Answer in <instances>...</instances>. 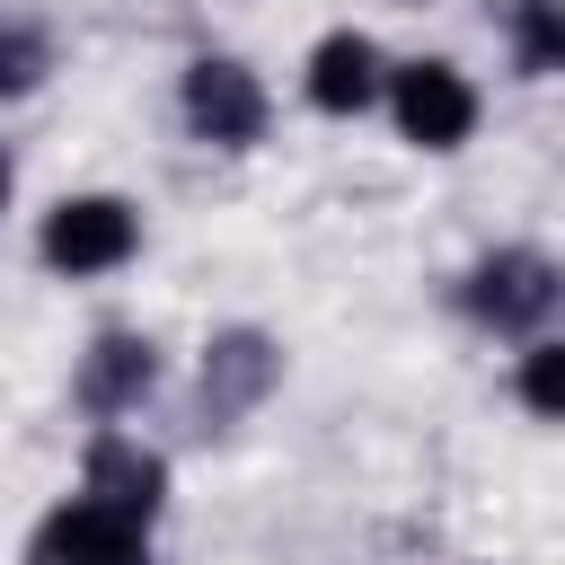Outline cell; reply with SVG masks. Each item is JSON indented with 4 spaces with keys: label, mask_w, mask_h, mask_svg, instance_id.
Returning <instances> with one entry per match:
<instances>
[{
    "label": "cell",
    "mask_w": 565,
    "mask_h": 565,
    "mask_svg": "<svg viewBox=\"0 0 565 565\" xmlns=\"http://www.w3.org/2000/svg\"><path fill=\"white\" fill-rule=\"evenodd\" d=\"M141 556H150V521H132L97 494L53 503L26 539V565H141Z\"/></svg>",
    "instance_id": "obj_1"
},
{
    "label": "cell",
    "mask_w": 565,
    "mask_h": 565,
    "mask_svg": "<svg viewBox=\"0 0 565 565\" xmlns=\"http://www.w3.org/2000/svg\"><path fill=\"white\" fill-rule=\"evenodd\" d=\"M141 247V212L124 194H71L44 212V265L53 274H115Z\"/></svg>",
    "instance_id": "obj_2"
},
{
    "label": "cell",
    "mask_w": 565,
    "mask_h": 565,
    "mask_svg": "<svg viewBox=\"0 0 565 565\" xmlns=\"http://www.w3.org/2000/svg\"><path fill=\"white\" fill-rule=\"evenodd\" d=\"M185 124H194V141H212V150H247V141H265V79L247 71V62H230V53H203V62H185Z\"/></svg>",
    "instance_id": "obj_3"
},
{
    "label": "cell",
    "mask_w": 565,
    "mask_h": 565,
    "mask_svg": "<svg viewBox=\"0 0 565 565\" xmlns=\"http://www.w3.org/2000/svg\"><path fill=\"white\" fill-rule=\"evenodd\" d=\"M459 300H468V318H486L494 335H530V327L556 309V256H539V247H494V256L459 282Z\"/></svg>",
    "instance_id": "obj_4"
},
{
    "label": "cell",
    "mask_w": 565,
    "mask_h": 565,
    "mask_svg": "<svg viewBox=\"0 0 565 565\" xmlns=\"http://www.w3.org/2000/svg\"><path fill=\"white\" fill-rule=\"evenodd\" d=\"M380 97L397 106V132H406L415 150H459V141L477 132V88H468L450 62H406V71H388Z\"/></svg>",
    "instance_id": "obj_5"
},
{
    "label": "cell",
    "mask_w": 565,
    "mask_h": 565,
    "mask_svg": "<svg viewBox=\"0 0 565 565\" xmlns=\"http://www.w3.org/2000/svg\"><path fill=\"white\" fill-rule=\"evenodd\" d=\"M150 388H159V344H150V335L106 327V335L79 353V406H88V415H132Z\"/></svg>",
    "instance_id": "obj_6"
},
{
    "label": "cell",
    "mask_w": 565,
    "mask_h": 565,
    "mask_svg": "<svg viewBox=\"0 0 565 565\" xmlns=\"http://www.w3.org/2000/svg\"><path fill=\"white\" fill-rule=\"evenodd\" d=\"M274 380H282V353H274V335H256V327H230V335H212V344H203V415H212V424L247 415V406H256Z\"/></svg>",
    "instance_id": "obj_7"
},
{
    "label": "cell",
    "mask_w": 565,
    "mask_h": 565,
    "mask_svg": "<svg viewBox=\"0 0 565 565\" xmlns=\"http://www.w3.org/2000/svg\"><path fill=\"white\" fill-rule=\"evenodd\" d=\"M79 494H97V503H115V512L150 521V512H159V494H168V468H159V450H141L132 433H97V441H88V459H79Z\"/></svg>",
    "instance_id": "obj_8"
},
{
    "label": "cell",
    "mask_w": 565,
    "mask_h": 565,
    "mask_svg": "<svg viewBox=\"0 0 565 565\" xmlns=\"http://www.w3.org/2000/svg\"><path fill=\"white\" fill-rule=\"evenodd\" d=\"M380 88H388V71H380V44L362 26L318 35V53H309V106L318 115H362Z\"/></svg>",
    "instance_id": "obj_9"
},
{
    "label": "cell",
    "mask_w": 565,
    "mask_h": 565,
    "mask_svg": "<svg viewBox=\"0 0 565 565\" xmlns=\"http://www.w3.org/2000/svg\"><path fill=\"white\" fill-rule=\"evenodd\" d=\"M512 44H521V71L547 79L565 62V26H556V0H512Z\"/></svg>",
    "instance_id": "obj_10"
},
{
    "label": "cell",
    "mask_w": 565,
    "mask_h": 565,
    "mask_svg": "<svg viewBox=\"0 0 565 565\" xmlns=\"http://www.w3.org/2000/svg\"><path fill=\"white\" fill-rule=\"evenodd\" d=\"M44 71H53V44H44V26H26V18H0V97H26Z\"/></svg>",
    "instance_id": "obj_11"
},
{
    "label": "cell",
    "mask_w": 565,
    "mask_h": 565,
    "mask_svg": "<svg viewBox=\"0 0 565 565\" xmlns=\"http://www.w3.org/2000/svg\"><path fill=\"white\" fill-rule=\"evenodd\" d=\"M521 397H530V415H565V344H530Z\"/></svg>",
    "instance_id": "obj_12"
},
{
    "label": "cell",
    "mask_w": 565,
    "mask_h": 565,
    "mask_svg": "<svg viewBox=\"0 0 565 565\" xmlns=\"http://www.w3.org/2000/svg\"><path fill=\"white\" fill-rule=\"evenodd\" d=\"M0 203H9V150H0Z\"/></svg>",
    "instance_id": "obj_13"
}]
</instances>
